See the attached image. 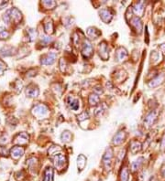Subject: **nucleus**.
Instances as JSON below:
<instances>
[{
	"instance_id": "6",
	"label": "nucleus",
	"mask_w": 165,
	"mask_h": 181,
	"mask_svg": "<svg viewBox=\"0 0 165 181\" xmlns=\"http://www.w3.org/2000/svg\"><path fill=\"white\" fill-rule=\"evenodd\" d=\"M82 54L84 58H90L93 55V47L90 41L87 40H84L82 44Z\"/></svg>"
},
{
	"instance_id": "14",
	"label": "nucleus",
	"mask_w": 165,
	"mask_h": 181,
	"mask_svg": "<svg viewBox=\"0 0 165 181\" xmlns=\"http://www.w3.org/2000/svg\"><path fill=\"white\" fill-rule=\"evenodd\" d=\"M99 55L104 60H106L108 59V50H107V45L105 41H103L102 43L99 44Z\"/></svg>"
},
{
	"instance_id": "33",
	"label": "nucleus",
	"mask_w": 165,
	"mask_h": 181,
	"mask_svg": "<svg viewBox=\"0 0 165 181\" xmlns=\"http://www.w3.org/2000/svg\"><path fill=\"white\" fill-rule=\"evenodd\" d=\"M52 39L51 37H47V36H42L41 37V43L44 44V45H47L49 44L50 42H51Z\"/></svg>"
},
{
	"instance_id": "4",
	"label": "nucleus",
	"mask_w": 165,
	"mask_h": 181,
	"mask_svg": "<svg viewBox=\"0 0 165 181\" xmlns=\"http://www.w3.org/2000/svg\"><path fill=\"white\" fill-rule=\"evenodd\" d=\"M56 53L54 52H49L45 55H43L41 58V63L42 65H51L55 62L56 60Z\"/></svg>"
},
{
	"instance_id": "27",
	"label": "nucleus",
	"mask_w": 165,
	"mask_h": 181,
	"mask_svg": "<svg viewBox=\"0 0 165 181\" xmlns=\"http://www.w3.org/2000/svg\"><path fill=\"white\" fill-rule=\"evenodd\" d=\"M119 181H128V170L127 167L122 168L119 176Z\"/></svg>"
},
{
	"instance_id": "22",
	"label": "nucleus",
	"mask_w": 165,
	"mask_h": 181,
	"mask_svg": "<svg viewBox=\"0 0 165 181\" xmlns=\"http://www.w3.org/2000/svg\"><path fill=\"white\" fill-rule=\"evenodd\" d=\"M77 166H78V169L80 171L85 167V166H86V157L83 155H80L77 157Z\"/></svg>"
},
{
	"instance_id": "30",
	"label": "nucleus",
	"mask_w": 165,
	"mask_h": 181,
	"mask_svg": "<svg viewBox=\"0 0 165 181\" xmlns=\"http://www.w3.org/2000/svg\"><path fill=\"white\" fill-rule=\"evenodd\" d=\"M62 140L64 142V143H68L70 142L71 139H72V135L69 131H64L62 134V136H61Z\"/></svg>"
},
{
	"instance_id": "5",
	"label": "nucleus",
	"mask_w": 165,
	"mask_h": 181,
	"mask_svg": "<svg viewBox=\"0 0 165 181\" xmlns=\"http://www.w3.org/2000/svg\"><path fill=\"white\" fill-rule=\"evenodd\" d=\"M8 10H9V16H10L11 22H14L15 24H19L22 20V14L20 11L17 7H13Z\"/></svg>"
},
{
	"instance_id": "31",
	"label": "nucleus",
	"mask_w": 165,
	"mask_h": 181,
	"mask_svg": "<svg viewBox=\"0 0 165 181\" xmlns=\"http://www.w3.org/2000/svg\"><path fill=\"white\" fill-rule=\"evenodd\" d=\"M8 37H9L8 31L4 27H0V40H6Z\"/></svg>"
},
{
	"instance_id": "32",
	"label": "nucleus",
	"mask_w": 165,
	"mask_h": 181,
	"mask_svg": "<svg viewBox=\"0 0 165 181\" xmlns=\"http://www.w3.org/2000/svg\"><path fill=\"white\" fill-rule=\"evenodd\" d=\"M3 19H4V21H5V23H7V24L11 23L10 16H9V10H7V11H6V13H5V14H4V16H3Z\"/></svg>"
},
{
	"instance_id": "23",
	"label": "nucleus",
	"mask_w": 165,
	"mask_h": 181,
	"mask_svg": "<svg viewBox=\"0 0 165 181\" xmlns=\"http://www.w3.org/2000/svg\"><path fill=\"white\" fill-rule=\"evenodd\" d=\"M143 161H144V158H143V157H140V158H138L136 161H134V162L131 164V170H132V172L137 171V170L140 167V166L142 165Z\"/></svg>"
},
{
	"instance_id": "13",
	"label": "nucleus",
	"mask_w": 165,
	"mask_h": 181,
	"mask_svg": "<svg viewBox=\"0 0 165 181\" xmlns=\"http://www.w3.org/2000/svg\"><path fill=\"white\" fill-rule=\"evenodd\" d=\"M130 22H131L132 27H133V28H135V30L137 31V33H138V34H140L141 31H142V22H141L140 19L138 16H135V17H133V18L131 19Z\"/></svg>"
},
{
	"instance_id": "38",
	"label": "nucleus",
	"mask_w": 165,
	"mask_h": 181,
	"mask_svg": "<svg viewBox=\"0 0 165 181\" xmlns=\"http://www.w3.org/2000/svg\"><path fill=\"white\" fill-rule=\"evenodd\" d=\"M7 4H8L7 1H3V2H1V3H0V10L3 9V8H5V7L7 6Z\"/></svg>"
},
{
	"instance_id": "18",
	"label": "nucleus",
	"mask_w": 165,
	"mask_h": 181,
	"mask_svg": "<svg viewBox=\"0 0 165 181\" xmlns=\"http://www.w3.org/2000/svg\"><path fill=\"white\" fill-rule=\"evenodd\" d=\"M116 57H117L118 60H119V61L125 60L127 57V52L126 49H124L123 47L118 48L117 50V52H116Z\"/></svg>"
},
{
	"instance_id": "39",
	"label": "nucleus",
	"mask_w": 165,
	"mask_h": 181,
	"mask_svg": "<svg viewBox=\"0 0 165 181\" xmlns=\"http://www.w3.org/2000/svg\"><path fill=\"white\" fill-rule=\"evenodd\" d=\"M161 174H162V176L165 179V165H163L162 166V168H161Z\"/></svg>"
},
{
	"instance_id": "41",
	"label": "nucleus",
	"mask_w": 165,
	"mask_h": 181,
	"mask_svg": "<svg viewBox=\"0 0 165 181\" xmlns=\"http://www.w3.org/2000/svg\"><path fill=\"white\" fill-rule=\"evenodd\" d=\"M0 136H1V134H0Z\"/></svg>"
},
{
	"instance_id": "2",
	"label": "nucleus",
	"mask_w": 165,
	"mask_h": 181,
	"mask_svg": "<svg viewBox=\"0 0 165 181\" xmlns=\"http://www.w3.org/2000/svg\"><path fill=\"white\" fill-rule=\"evenodd\" d=\"M52 159H53V163L56 168L58 169H62L64 167V166L67 163V159L65 157L64 155L62 154H55L52 156Z\"/></svg>"
},
{
	"instance_id": "16",
	"label": "nucleus",
	"mask_w": 165,
	"mask_h": 181,
	"mask_svg": "<svg viewBox=\"0 0 165 181\" xmlns=\"http://www.w3.org/2000/svg\"><path fill=\"white\" fill-rule=\"evenodd\" d=\"M14 53H15V48L10 47V46H6L0 50V55H2L4 57L12 56Z\"/></svg>"
},
{
	"instance_id": "40",
	"label": "nucleus",
	"mask_w": 165,
	"mask_h": 181,
	"mask_svg": "<svg viewBox=\"0 0 165 181\" xmlns=\"http://www.w3.org/2000/svg\"><path fill=\"white\" fill-rule=\"evenodd\" d=\"M162 148L164 150L165 149V137L163 139V141H162Z\"/></svg>"
},
{
	"instance_id": "34",
	"label": "nucleus",
	"mask_w": 165,
	"mask_h": 181,
	"mask_svg": "<svg viewBox=\"0 0 165 181\" xmlns=\"http://www.w3.org/2000/svg\"><path fill=\"white\" fill-rule=\"evenodd\" d=\"M87 118H89V115H88V113H87L86 111L82 112L80 115H78V120L79 121L85 120V119H87Z\"/></svg>"
},
{
	"instance_id": "15",
	"label": "nucleus",
	"mask_w": 165,
	"mask_h": 181,
	"mask_svg": "<svg viewBox=\"0 0 165 181\" xmlns=\"http://www.w3.org/2000/svg\"><path fill=\"white\" fill-rule=\"evenodd\" d=\"M144 8L145 2H143V1H140V2H138V3L134 6L133 11H134V13H136V14L138 15L139 18H140V17H142V15H143V13H144Z\"/></svg>"
},
{
	"instance_id": "21",
	"label": "nucleus",
	"mask_w": 165,
	"mask_h": 181,
	"mask_svg": "<svg viewBox=\"0 0 165 181\" xmlns=\"http://www.w3.org/2000/svg\"><path fill=\"white\" fill-rule=\"evenodd\" d=\"M130 150L132 154H136L141 150V143L139 141H132L130 144Z\"/></svg>"
},
{
	"instance_id": "17",
	"label": "nucleus",
	"mask_w": 165,
	"mask_h": 181,
	"mask_svg": "<svg viewBox=\"0 0 165 181\" xmlns=\"http://www.w3.org/2000/svg\"><path fill=\"white\" fill-rule=\"evenodd\" d=\"M86 32H87V35L92 39H96L101 35V32L99 31V29H97L96 28H94V27L88 28Z\"/></svg>"
},
{
	"instance_id": "11",
	"label": "nucleus",
	"mask_w": 165,
	"mask_h": 181,
	"mask_svg": "<svg viewBox=\"0 0 165 181\" xmlns=\"http://www.w3.org/2000/svg\"><path fill=\"white\" fill-rule=\"evenodd\" d=\"M29 135L27 133H20L19 135H17L15 136L13 142L16 144H19V145H20V144H26L29 142Z\"/></svg>"
},
{
	"instance_id": "37",
	"label": "nucleus",
	"mask_w": 165,
	"mask_h": 181,
	"mask_svg": "<svg viewBox=\"0 0 165 181\" xmlns=\"http://www.w3.org/2000/svg\"><path fill=\"white\" fill-rule=\"evenodd\" d=\"M94 91H95V93H96V94H100V93H104V90H102V87H100V86L96 87Z\"/></svg>"
},
{
	"instance_id": "20",
	"label": "nucleus",
	"mask_w": 165,
	"mask_h": 181,
	"mask_svg": "<svg viewBox=\"0 0 165 181\" xmlns=\"http://www.w3.org/2000/svg\"><path fill=\"white\" fill-rule=\"evenodd\" d=\"M43 181H53V169L51 167H47L45 169Z\"/></svg>"
},
{
	"instance_id": "28",
	"label": "nucleus",
	"mask_w": 165,
	"mask_h": 181,
	"mask_svg": "<svg viewBox=\"0 0 165 181\" xmlns=\"http://www.w3.org/2000/svg\"><path fill=\"white\" fill-rule=\"evenodd\" d=\"M69 99H70V101H68L69 102L68 104L70 105V107L74 111L78 110L79 109V101L77 99H71V98H69Z\"/></svg>"
},
{
	"instance_id": "10",
	"label": "nucleus",
	"mask_w": 165,
	"mask_h": 181,
	"mask_svg": "<svg viewBox=\"0 0 165 181\" xmlns=\"http://www.w3.org/2000/svg\"><path fill=\"white\" fill-rule=\"evenodd\" d=\"M99 15H100V18L101 19L103 20L105 23L108 24L112 19H113V14L112 12L110 11V9H107V8H103L99 11Z\"/></svg>"
},
{
	"instance_id": "19",
	"label": "nucleus",
	"mask_w": 165,
	"mask_h": 181,
	"mask_svg": "<svg viewBox=\"0 0 165 181\" xmlns=\"http://www.w3.org/2000/svg\"><path fill=\"white\" fill-rule=\"evenodd\" d=\"M125 137H126V134L124 133L123 131H120V132H118V134L114 136L113 142H114V144H115L118 145V144H122V143H123Z\"/></svg>"
},
{
	"instance_id": "35",
	"label": "nucleus",
	"mask_w": 165,
	"mask_h": 181,
	"mask_svg": "<svg viewBox=\"0 0 165 181\" xmlns=\"http://www.w3.org/2000/svg\"><path fill=\"white\" fill-rule=\"evenodd\" d=\"M6 69H7V65L2 60H0V75L3 74V72L5 71Z\"/></svg>"
},
{
	"instance_id": "25",
	"label": "nucleus",
	"mask_w": 165,
	"mask_h": 181,
	"mask_svg": "<svg viewBox=\"0 0 165 181\" xmlns=\"http://www.w3.org/2000/svg\"><path fill=\"white\" fill-rule=\"evenodd\" d=\"M44 29H45V32L47 34H52L54 31V28H53V23L50 20L48 22H46L44 24Z\"/></svg>"
},
{
	"instance_id": "8",
	"label": "nucleus",
	"mask_w": 165,
	"mask_h": 181,
	"mask_svg": "<svg viewBox=\"0 0 165 181\" xmlns=\"http://www.w3.org/2000/svg\"><path fill=\"white\" fill-rule=\"evenodd\" d=\"M24 152H25L24 148L21 147L20 145H15V146L12 147L11 150H10V156H11V157H12L13 159L19 160L21 157L24 155Z\"/></svg>"
},
{
	"instance_id": "12",
	"label": "nucleus",
	"mask_w": 165,
	"mask_h": 181,
	"mask_svg": "<svg viewBox=\"0 0 165 181\" xmlns=\"http://www.w3.org/2000/svg\"><path fill=\"white\" fill-rule=\"evenodd\" d=\"M112 158H113V151L111 148H108V149H106L105 155L103 156V164L106 168L110 167Z\"/></svg>"
},
{
	"instance_id": "1",
	"label": "nucleus",
	"mask_w": 165,
	"mask_h": 181,
	"mask_svg": "<svg viewBox=\"0 0 165 181\" xmlns=\"http://www.w3.org/2000/svg\"><path fill=\"white\" fill-rule=\"evenodd\" d=\"M32 114L34 116H36L37 118L39 119H41V118H44L46 117L48 114H49V109L46 105L44 104H37L35 105L32 110H31Z\"/></svg>"
},
{
	"instance_id": "9",
	"label": "nucleus",
	"mask_w": 165,
	"mask_h": 181,
	"mask_svg": "<svg viewBox=\"0 0 165 181\" xmlns=\"http://www.w3.org/2000/svg\"><path fill=\"white\" fill-rule=\"evenodd\" d=\"M40 93V91H39V88L34 85V84H29L27 88H26V95L28 97H30V98H35L39 95Z\"/></svg>"
},
{
	"instance_id": "3",
	"label": "nucleus",
	"mask_w": 165,
	"mask_h": 181,
	"mask_svg": "<svg viewBox=\"0 0 165 181\" xmlns=\"http://www.w3.org/2000/svg\"><path fill=\"white\" fill-rule=\"evenodd\" d=\"M158 115H159V112L158 110H153L151 111L149 114H147V116L145 117L144 119V124L147 127H150L158 118Z\"/></svg>"
},
{
	"instance_id": "36",
	"label": "nucleus",
	"mask_w": 165,
	"mask_h": 181,
	"mask_svg": "<svg viewBox=\"0 0 165 181\" xmlns=\"http://www.w3.org/2000/svg\"><path fill=\"white\" fill-rule=\"evenodd\" d=\"M0 155L1 156H7V150L6 147H3V146L0 147Z\"/></svg>"
},
{
	"instance_id": "26",
	"label": "nucleus",
	"mask_w": 165,
	"mask_h": 181,
	"mask_svg": "<svg viewBox=\"0 0 165 181\" xmlns=\"http://www.w3.org/2000/svg\"><path fill=\"white\" fill-rule=\"evenodd\" d=\"M99 101H100V98H99L98 94H96V93L91 94L89 96V103L91 105H96V104H98Z\"/></svg>"
},
{
	"instance_id": "24",
	"label": "nucleus",
	"mask_w": 165,
	"mask_h": 181,
	"mask_svg": "<svg viewBox=\"0 0 165 181\" xmlns=\"http://www.w3.org/2000/svg\"><path fill=\"white\" fill-rule=\"evenodd\" d=\"M27 35H28V39L29 41H33V40H36L38 33L34 28H28L27 29Z\"/></svg>"
},
{
	"instance_id": "29",
	"label": "nucleus",
	"mask_w": 165,
	"mask_h": 181,
	"mask_svg": "<svg viewBox=\"0 0 165 181\" xmlns=\"http://www.w3.org/2000/svg\"><path fill=\"white\" fill-rule=\"evenodd\" d=\"M41 4L47 9H53L56 6V5H57L55 1H43Z\"/></svg>"
},
{
	"instance_id": "7",
	"label": "nucleus",
	"mask_w": 165,
	"mask_h": 181,
	"mask_svg": "<svg viewBox=\"0 0 165 181\" xmlns=\"http://www.w3.org/2000/svg\"><path fill=\"white\" fill-rule=\"evenodd\" d=\"M165 80V72H162V73H159L154 79L150 80L149 82V87L150 88H155V87H158L160 86L161 84H163Z\"/></svg>"
}]
</instances>
